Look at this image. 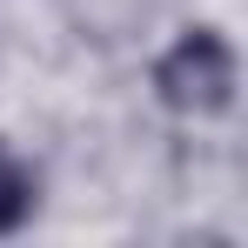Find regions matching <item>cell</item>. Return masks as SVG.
<instances>
[{"label": "cell", "instance_id": "obj_1", "mask_svg": "<svg viewBox=\"0 0 248 248\" xmlns=\"http://www.w3.org/2000/svg\"><path fill=\"white\" fill-rule=\"evenodd\" d=\"M155 94H161L168 114H195V121L228 114L235 108V47L215 27H188L155 61Z\"/></svg>", "mask_w": 248, "mask_h": 248}, {"label": "cell", "instance_id": "obj_2", "mask_svg": "<svg viewBox=\"0 0 248 248\" xmlns=\"http://www.w3.org/2000/svg\"><path fill=\"white\" fill-rule=\"evenodd\" d=\"M27 215H34V174L14 155H0V235H14Z\"/></svg>", "mask_w": 248, "mask_h": 248}]
</instances>
